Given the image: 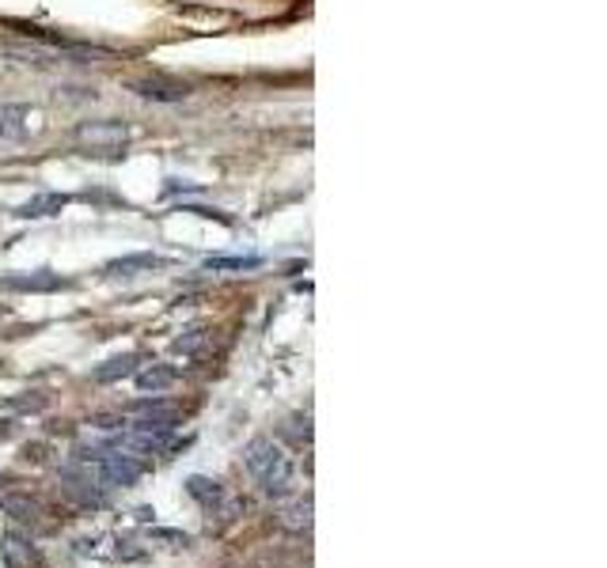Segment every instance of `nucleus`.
Listing matches in <instances>:
<instances>
[{
	"label": "nucleus",
	"instance_id": "obj_9",
	"mask_svg": "<svg viewBox=\"0 0 607 568\" xmlns=\"http://www.w3.org/2000/svg\"><path fill=\"white\" fill-rule=\"evenodd\" d=\"M65 205H68L65 194H39V197H31V201L15 205L12 217L15 220H50V217H57Z\"/></svg>",
	"mask_w": 607,
	"mask_h": 568
},
{
	"label": "nucleus",
	"instance_id": "obj_8",
	"mask_svg": "<svg viewBox=\"0 0 607 568\" xmlns=\"http://www.w3.org/2000/svg\"><path fill=\"white\" fill-rule=\"evenodd\" d=\"M167 258L160 254H126V258H115V262H107V277H137V273H152V270H164Z\"/></svg>",
	"mask_w": 607,
	"mask_h": 568
},
{
	"label": "nucleus",
	"instance_id": "obj_4",
	"mask_svg": "<svg viewBox=\"0 0 607 568\" xmlns=\"http://www.w3.org/2000/svg\"><path fill=\"white\" fill-rule=\"evenodd\" d=\"M76 136H80L84 144H91V149H102V152H118L126 144V136H130V129L122 122H110V118H102V122H84L76 129Z\"/></svg>",
	"mask_w": 607,
	"mask_h": 568
},
{
	"label": "nucleus",
	"instance_id": "obj_5",
	"mask_svg": "<svg viewBox=\"0 0 607 568\" xmlns=\"http://www.w3.org/2000/svg\"><path fill=\"white\" fill-rule=\"evenodd\" d=\"M0 557L8 568H42V549L34 546L31 535H20V531H8L0 538Z\"/></svg>",
	"mask_w": 607,
	"mask_h": 568
},
{
	"label": "nucleus",
	"instance_id": "obj_7",
	"mask_svg": "<svg viewBox=\"0 0 607 568\" xmlns=\"http://www.w3.org/2000/svg\"><path fill=\"white\" fill-rule=\"evenodd\" d=\"M0 512H4L12 523H20V527H39L42 515H46L31 493H4L0 496Z\"/></svg>",
	"mask_w": 607,
	"mask_h": 568
},
{
	"label": "nucleus",
	"instance_id": "obj_16",
	"mask_svg": "<svg viewBox=\"0 0 607 568\" xmlns=\"http://www.w3.org/2000/svg\"><path fill=\"white\" fill-rule=\"evenodd\" d=\"M186 493L194 496L198 504H217L220 501V481H213V478H202V473H194V478H186Z\"/></svg>",
	"mask_w": 607,
	"mask_h": 568
},
{
	"label": "nucleus",
	"instance_id": "obj_10",
	"mask_svg": "<svg viewBox=\"0 0 607 568\" xmlns=\"http://www.w3.org/2000/svg\"><path fill=\"white\" fill-rule=\"evenodd\" d=\"M28 133H31V107L4 102L0 107V141H23Z\"/></svg>",
	"mask_w": 607,
	"mask_h": 568
},
{
	"label": "nucleus",
	"instance_id": "obj_1",
	"mask_svg": "<svg viewBox=\"0 0 607 568\" xmlns=\"http://www.w3.org/2000/svg\"><path fill=\"white\" fill-rule=\"evenodd\" d=\"M243 462L251 470V478L259 481V489L267 496H289L296 493V462L281 444H273L270 436H254L243 451Z\"/></svg>",
	"mask_w": 607,
	"mask_h": 568
},
{
	"label": "nucleus",
	"instance_id": "obj_17",
	"mask_svg": "<svg viewBox=\"0 0 607 568\" xmlns=\"http://www.w3.org/2000/svg\"><path fill=\"white\" fill-rule=\"evenodd\" d=\"M205 341H209V330H186L183 338L175 341V352H183V357H198L205 349Z\"/></svg>",
	"mask_w": 607,
	"mask_h": 568
},
{
	"label": "nucleus",
	"instance_id": "obj_14",
	"mask_svg": "<svg viewBox=\"0 0 607 568\" xmlns=\"http://www.w3.org/2000/svg\"><path fill=\"white\" fill-rule=\"evenodd\" d=\"M137 364H141V352H126V357H115L107 360L102 368H96V383H115V379H126L137 372Z\"/></svg>",
	"mask_w": 607,
	"mask_h": 568
},
{
	"label": "nucleus",
	"instance_id": "obj_13",
	"mask_svg": "<svg viewBox=\"0 0 607 568\" xmlns=\"http://www.w3.org/2000/svg\"><path fill=\"white\" fill-rule=\"evenodd\" d=\"M278 523H281L285 531H293V535H304V531H312V523H315V504H312V496H301V501H293L289 507H281Z\"/></svg>",
	"mask_w": 607,
	"mask_h": 568
},
{
	"label": "nucleus",
	"instance_id": "obj_12",
	"mask_svg": "<svg viewBox=\"0 0 607 568\" xmlns=\"http://www.w3.org/2000/svg\"><path fill=\"white\" fill-rule=\"evenodd\" d=\"M0 288H20V292H57L65 288V281L50 270H39V273H15V277H4Z\"/></svg>",
	"mask_w": 607,
	"mask_h": 568
},
{
	"label": "nucleus",
	"instance_id": "obj_6",
	"mask_svg": "<svg viewBox=\"0 0 607 568\" xmlns=\"http://www.w3.org/2000/svg\"><path fill=\"white\" fill-rule=\"evenodd\" d=\"M130 91H137L149 102H183L191 95V84L171 80V76H149V80H133Z\"/></svg>",
	"mask_w": 607,
	"mask_h": 568
},
{
	"label": "nucleus",
	"instance_id": "obj_15",
	"mask_svg": "<svg viewBox=\"0 0 607 568\" xmlns=\"http://www.w3.org/2000/svg\"><path fill=\"white\" fill-rule=\"evenodd\" d=\"M259 265H262L259 254H232V258L217 254V258H205V270H213V273H225V270L243 273V270H259Z\"/></svg>",
	"mask_w": 607,
	"mask_h": 568
},
{
	"label": "nucleus",
	"instance_id": "obj_2",
	"mask_svg": "<svg viewBox=\"0 0 607 568\" xmlns=\"http://www.w3.org/2000/svg\"><path fill=\"white\" fill-rule=\"evenodd\" d=\"M96 462V481L107 489H126V485H137V481L144 478V470H149V462L141 459V455L133 451H122V447H107V451L99 455Z\"/></svg>",
	"mask_w": 607,
	"mask_h": 568
},
{
	"label": "nucleus",
	"instance_id": "obj_18",
	"mask_svg": "<svg viewBox=\"0 0 607 568\" xmlns=\"http://www.w3.org/2000/svg\"><path fill=\"white\" fill-rule=\"evenodd\" d=\"M8 406H12V409H42V406H46V394L34 391V398H12Z\"/></svg>",
	"mask_w": 607,
	"mask_h": 568
},
{
	"label": "nucleus",
	"instance_id": "obj_3",
	"mask_svg": "<svg viewBox=\"0 0 607 568\" xmlns=\"http://www.w3.org/2000/svg\"><path fill=\"white\" fill-rule=\"evenodd\" d=\"M130 413H133V420L137 425H152V428H175L178 420H183V406L178 402H171V398H141L137 406H130Z\"/></svg>",
	"mask_w": 607,
	"mask_h": 568
},
{
	"label": "nucleus",
	"instance_id": "obj_11",
	"mask_svg": "<svg viewBox=\"0 0 607 568\" xmlns=\"http://www.w3.org/2000/svg\"><path fill=\"white\" fill-rule=\"evenodd\" d=\"M175 379H178V372L171 364H144V368H137L133 372V383H137V391L141 394H164Z\"/></svg>",
	"mask_w": 607,
	"mask_h": 568
}]
</instances>
